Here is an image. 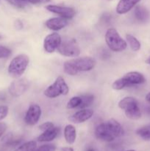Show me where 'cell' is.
Listing matches in <instances>:
<instances>
[{
  "label": "cell",
  "instance_id": "cell-27",
  "mask_svg": "<svg viewBox=\"0 0 150 151\" xmlns=\"http://www.w3.org/2000/svg\"><path fill=\"white\" fill-rule=\"evenodd\" d=\"M56 147L53 145H44L40 146L38 148H35L34 151H55Z\"/></svg>",
  "mask_w": 150,
  "mask_h": 151
},
{
  "label": "cell",
  "instance_id": "cell-35",
  "mask_svg": "<svg viewBox=\"0 0 150 151\" xmlns=\"http://www.w3.org/2000/svg\"><path fill=\"white\" fill-rule=\"evenodd\" d=\"M147 112H148L149 114L150 115V107H148V108H147Z\"/></svg>",
  "mask_w": 150,
  "mask_h": 151
},
{
  "label": "cell",
  "instance_id": "cell-21",
  "mask_svg": "<svg viewBox=\"0 0 150 151\" xmlns=\"http://www.w3.org/2000/svg\"><path fill=\"white\" fill-rule=\"evenodd\" d=\"M81 99H82V103H81L80 106L78 107L79 109H87L91 106L94 100V96L91 94H87L85 95L81 96Z\"/></svg>",
  "mask_w": 150,
  "mask_h": 151
},
{
  "label": "cell",
  "instance_id": "cell-32",
  "mask_svg": "<svg viewBox=\"0 0 150 151\" xmlns=\"http://www.w3.org/2000/svg\"><path fill=\"white\" fill-rule=\"evenodd\" d=\"M60 151H74V149L71 147H63L60 148Z\"/></svg>",
  "mask_w": 150,
  "mask_h": 151
},
{
  "label": "cell",
  "instance_id": "cell-30",
  "mask_svg": "<svg viewBox=\"0 0 150 151\" xmlns=\"http://www.w3.org/2000/svg\"><path fill=\"white\" fill-rule=\"evenodd\" d=\"M7 130V125L4 122H0V137L4 134Z\"/></svg>",
  "mask_w": 150,
  "mask_h": 151
},
{
  "label": "cell",
  "instance_id": "cell-6",
  "mask_svg": "<svg viewBox=\"0 0 150 151\" xmlns=\"http://www.w3.org/2000/svg\"><path fill=\"white\" fill-rule=\"evenodd\" d=\"M69 92V87L62 76L56 78L54 83L50 85L44 91V95L49 98H56L60 95H67Z\"/></svg>",
  "mask_w": 150,
  "mask_h": 151
},
{
  "label": "cell",
  "instance_id": "cell-39",
  "mask_svg": "<svg viewBox=\"0 0 150 151\" xmlns=\"http://www.w3.org/2000/svg\"><path fill=\"white\" fill-rule=\"evenodd\" d=\"M109 1H110V0H109Z\"/></svg>",
  "mask_w": 150,
  "mask_h": 151
},
{
  "label": "cell",
  "instance_id": "cell-31",
  "mask_svg": "<svg viewBox=\"0 0 150 151\" xmlns=\"http://www.w3.org/2000/svg\"><path fill=\"white\" fill-rule=\"evenodd\" d=\"M15 26H16L17 29H21L23 27V24H22V22L20 20H17L15 22Z\"/></svg>",
  "mask_w": 150,
  "mask_h": 151
},
{
  "label": "cell",
  "instance_id": "cell-17",
  "mask_svg": "<svg viewBox=\"0 0 150 151\" xmlns=\"http://www.w3.org/2000/svg\"><path fill=\"white\" fill-rule=\"evenodd\" d=\"M64 137L68 144L72 145L75 142L76 138V131L74 125H67L65 127Z\"/></svg>",
  "mask_w": 150,
  "mask_h": 151
},
{
  "label": "cell",
  "instance_id": "cell-11",
  "mask_svg": "<svg viewBox=\"0 0 150 151\" xmlns=\"http://www.w3.org/2000/svg\"><path fill=\"white\" fill-rule=\"evenodd\" d=\"M46 8L49 12L59 15L60 17H63L66 19H72L76 14V11H75L74 9L69 7H63V6L49 4V5H47Z\"/></svg>",
  "mask_w": 150,
  "mask_h": 151
},
{
  "label": "cell",
  "instance_id": "cell-36",
  "mask_svg": "<svg viewBox=\"0 0 150 151\" xmlns=\"http://www.w3.org/2000/svg\"><path fill=\"white\" fill-rule=\"evenodd\" d=\"M87 151H95V150H93V149H89V150H88Z\"/></svg>",
  "mask_w": 150,
  "mask_h": 151
},
{
  "label": "cell",
  "instance_id": "cell-12",
  "mask_svg": "<svg viewBox=\"0 0 150 151\" xmlns=\"http://www.w3.org/2000/svg\"><path fill=\"white\" fill-rule=\"evenodd\" d=\"M94 115V110L89 109H80L69 116V119L74 123H82L91 119Z\"/></svg>",
  "mask_w": 150,
  "mask_h": 151
},
{
  "label": "cell",
  "instance_id": "cell-23",
  "mask_svg": "<svg viewBox=\"0 0 150 151\" xmlns=\"http://www.w3.org/2000/svg\"><path fill=\"white\" fill-rule=\"evenodd\" d=\"M37 147V143L35 141H29L19 146L14 151H34Z\"/></svg>",
  "mask_w": 150,
  "mask_h": 151
},
{
  "label": "cell",
  "instance_id": "cell-16",
  "mask_svg": "<svg viewBox=\"0 0 150 151\" xmlns=\"http://www.w3.org/2000/svg\"><path fill=\"white\" fill-rule=\"evenodd\" d=\"M134 15L135 19L140 22H146L150 18L149 11L144 6H137L134 11Z\"/></svg>",
  "mask_w": 150,
  "mask_h": 151
},
{
  "label": "cell",
  "instance_id": "cell-20",
  "mask_svg": "<svg viewBox=\"0 0 150 151\" xmlns=\"http://www.w3.org/2000/svg\"><path fill=\"white\" fill-rule=\"evenodd\" d=\"M126 39L132 51L137 52L138 50H140L141 47V43H140V41L135 36H133L131 34H126Z\"/></svg>",
  "mask_w": 150,
  "mask_h": 151
},
{
  "label": "cell",
  "instance_id": "cell-9",
  "mask_svg": "<svg viewBox=\"0 0 150 151\" xmlns=\"http://www.w3.org/2000/svg\"><path fill=\"white\" fill-rule=\"evenodd\" d=\"M29 86V83L26 79L22 78L16 80L12 82L9 86V92L13 97H19L28 89Z\"/></svg>",
  "mask_w": 150,
  "mask_h": 151
},
{
  "label": "cell",
  "instance_id": "cell-22",
  "mask_svg": "<svg viewBox=\"0 0 150 151\" xmlns=\"http://www.w3.org/2000/svg\"><path fill=\"white\" fill-rule=\"evenodd\" d=\"M136 134L145 141H150V126L143 127L136 131Z\"/></svg>",
  "mask_w": 150,
  "mask_h": 151
},
{
  "label": "cell",
  "instance_id": "cell-1",
  "mask_svg": "<svg viewBox=\"0 0 150 151\" xmlns=\"http://www.w3.org/2000/svg\"><path fill=\"white\" fill-rule=\"evenodd\" d=\"M123 134V127L114 119H110L104 123L99 124L95 129L96 137L107 142L113 141Z\"/></svg>",
  "mask_w": 150,
  "mask_h": 151
},
{
  "label": "cell",
  "instance_id": "cell-3",
  "mask_svg": "<svg viewBox=\"0 0 150 151\" xmlns=\"http://www.w3.org/2000/svg\"><path fill=\"white\" fill-rule=\"evenodd\" d=\"M145 82L146 78L143 74L138 72H129L122 78L115 81L112 84V88L115 90H121L134 85L143 84Z\"/></svg>",
  "mask_w": 150,
  "mask_h": 151
},
{
  "label": "cell",
  "instance_id": "cell-2",
  "mask_svg": "<svg viewBox=\"0 0 150 151\" xmlns=\"http://www.w3.org/2000/svg\"><path fill=\"white\" fill-rule=\"evenodd\" d=\"M95 59L91 57L76 58L66 61L63 64V69L67 75H76L79 72H89L96 66Z\"/></svg>",
  "mask_w": 150,
  "mask_h": 151
},
{
  "label": "cell",
  "instance_id": "cell-7",
  "mask_svg": "<svg viewBox=\"0 0 150 151\" xmlns=\"http://www.w3.org/2000/svg\"><path fill=\"white\" fill-rule=\"evenodd\" d=\"M57 50L60 55L66 57L76 58L81 52L80 47L74 38H65L62 40Z\"/></svg>",
  "mask_w": 150,
  "mask_h": 151
},
{
  "label": "cell",
  "instance_id": "cell-40",
  "mask_svg": "<svg viewBox=\"0 0 150 151\" xmlns=\"http://www.w3.org/2000/svg\"><path fill=\"white\" fill-rule=\"evenodd\" d=\"M149 126H150V125H149Z\"/></svg>",
  "mask_w": 150,
  "mask_h": 151
},
{
  "label": "cell",
  "instance_id": "cell-38",
  "mask_svg": "<svg viewBox=\"0 0 150 151\" xmlns=\"http://www.w3.org/2000/svg\"><path fill=\"white\" fill-rule=\"evenodd\" d=\"M0 39H1V35H0Z\"/></svg>",
  "mask_w": 150,
  "mask_h": 151
},
{
  "label": "cell",
  "instance_id": "cell-10",
  "mask_svg": "<svg viewBox=\"0 0 150 151\" xmlns=\"http://www.w3.org/2000/svg\"><path fill=\"white\" fill-rule=\"evenodd\" d=\"M62 38L57 32H53L47 35L44 41V48L48 53L54 52L61 43Z\"/></svg>",
  "mask_w": 150,
  "mask_h": 151
},
{
  "label": "cell",
  "instance_id": "cell-4",
  "mask_svg": "<svg viewBox=\"0 0 150 151\" xmlns=\"http://www.w3.org/2000/svg\"><path fill=\"white\" fill-rule=\"evenodd\" d=\"M105 41L111 51L120 52L127 47V44L115 28H109L105 33Z\"/></svg>",
  "mask_w": 150,
  "mask_h": 151
},
{
  "label": "cell",
  "instance_id": "cell-5",
  "mask_svg": "<svg viewBox=\"0 0 150 151\" xmlns=\"http://www.w3.org/2000/svg\"><path fill=\"white\" fill-rule=\"evenodd\" d=\"M29 59L27 55L21 54L16 56L8 66V73L12 78H19L24 73L29 65Z\"/></svg>",
  "mask_w": 150,
  "mask_h": 151
},
{
  "label": "cell",
  "instance_id": "cell-29",
  "mask_svg": "<svg viewBox=\"0 0 150 151\" xmlns=\"http://www.w3.org/2000/svg\"><path fill=\"white\" fill-rule=\"evenodd\" d=\"M53 127H54V125L51 122H46L43 123L42 125H41L39 126V129L42 131H47L49 129H51Z\"/></svg>",
  "mask_w": 150,
  "mask_h": 151
},
{
  "label": "cell",
  "instance_id": "cell-18",
  "mask_svg": "<svg viewBox=\"0 0 150 151\" xmlns=\"http://www.w3.org/2000/svg\"><path fill=\"white\" fill-rule=\"evenodd\" d=\"M138 106V102L135 97H126L121 100L119 103V107L124 111Z\"/></svg>",
  "mask_w": 150,
  "mask_h": 151
},
{
  "label": "cell",
  "instance_id": "cell-37",
  "mask_svg": "<svg viewBox=\"0 0 150 151\" xmlns=\"http://www.w3.org/2000/svg\"><path fill=\"white\" fill-rule=\"evenodd\" d=\"M126 151H136V150H126Z\"/></svg>",
  "mask_w": 150,
  "mask_h": 151
},
{
  "label": "cell",
  "instance_id": "cell-15",
  "mask_svg": "<svg viewBox=\"0 0 150 151\" xmlns=\"http://www.w3.org/2000/svg\"><path fill=\"white\" fill-rule=\"evenodd\" d=\"M60 132V128L57 127H53L51 129L43 131L42 134L38 137V141L40 142H51L57 138Z\"/></svg>",
  "mask_w": 150,
  "mask_h": 151
},
{
  "label": "cell",
  "instance_id": "cell-34",
  "mask_svg": "<svg viewBox=\"0 0 150 151\" xmlns=\"http://www.w3.org/2000/svg\"><path fill=\"white\" fill-rule=\"evenodd\" d=\"M145 62H146V64L150 65V56L148 58L146 59V60Z\"/></svg>",
  "mask_w": 150,
  "mask_h": 151
},
{
  "label": "cell",
  "instance_id": "cell-28",
  "mask_svg": "<svg viewBox=\"0 0 150 151\" xmlns=\"http://www.w3.org/2000/svg\"><path fill=\"white\" fill-rule=\"evenodd\" d=\"M9 109L6 106H0V121L4 119L8 114Z\"/></svg>",
  "mask_w": 150,
  "mask_h": 151
},
{
  "label": "cell",
  "instance_id": "cell-24",
  "mask_svg": "<svg viewBox=\"0 0 150 151\" xmlns=\"http://www.w3.org/2000/svg\"><path fill=\"white\" fill-rule=\"evenodd\" d=\"M81 103H82V99L81 97H73L69 100L67 103V109H78L79 106H80Z\"/></svg>",
  "mask_w": 150,
  "mask_h": 151
},
{
  "label": "cell",
  "instance_id": "cell-14",
  "mask_svg": "<svg viewBox=\"0 0 150 151\" xmlns=\"http://www.w3.org/2000/svg\"><path fill=\"white\" fill-rule=\"evenodd\" d=\"M141 0H120L116 7V12L120 15L130 11Z\"/></svg>",
  "mask_w": 150,
  "mask_h": 151
},
{
  "label": "cell",
  "instance_id": "cell-19",
  "mask_svg": "<svg viewBox=\"0 0 150 151\" xmlns=\"http://www.w3.org/2000/svg\"><path fill=\"white\" fill-rule=\"evenodd\" d=\"M124 112L126 117L132 119V120H136V119H140L141 117V111L138 106L127 109V110L124 111Z\"/></svg>",
  "mask_w": 150,
  "mask_h": 151
},
{
  "label": "cell",
  "instance_id": "cell-8",
  "mask_svg": "<svg viewBox=\"0 0 150 151\" xmlns=\"http://www.w3.org/2000/svg\"><path fill=\"white\" fill-rule=\"evenodd\" d=\"M41 113H42V111H41V108L40 107L39 105L36 104V103L31 104L25 114V123L30 126L36 125L41 119Z\"/></svg>",
  "mask_w": 150,
  "mask_h": 151
},
{
  "label": "cell",
  "instance_id": "cell-13",
  "mask_svg": "<svg viewBox=\"0 0 150 151\" xmlns=\"http://www.w3.org/2000/svg\"><path fill=\"white\" fill-rule=\"evenodd\" d=\"M45 25L48 29L51 30L57 31L63 29L68 25V19L63 17L51 18L46 21Z\"/></svg>",
  "mask_w": 150,
  "mask_h": 151
},
{
  "label": "cell",
  "instance_id": "cell-25",
  "mask_svg": "<svg viewBox=\"0 0 150 151\" xmlns=\"http://www.w3.org/2000/svg\"><path fill=\"white\" fill-rule=\"evenodd\" d=\"M11 50L4 46L0 45V59L7 58L11 55Z\"/></svg>",
  "mask_w": 150,
  "mask_h": 151
},
{
  "label": "cell",
  "instance_id": "cell-26",
  "mask_svg": "<svg viewBox=\"0 0 150 151\" xmlns=\"http://www.w3.org/2000/svg\"><path fill=\"white\" fill-rule=\"evenodd\" d=\"M6 1L14 7H18V8H24L28 4V3L20 1V0H6Z\"/></svg>",
  "mask_w": 150,
  "mask_h": 151
},
{
  "label": "cell",
  "instance_id": "cell-33",
  "mask_svg": "<svg viewBox=\"0 0 150 151\" xmlns=\"http://www.w3.org/2000/svg\"><path fill=\"white\" fill-rule=\"evenodd\" d=\"M146 100L149 103H150V92H149L148 94L146 95Z\"/></svg>",
  "mask_w": 150,
  "mask_h": 151
}]
</instances>
